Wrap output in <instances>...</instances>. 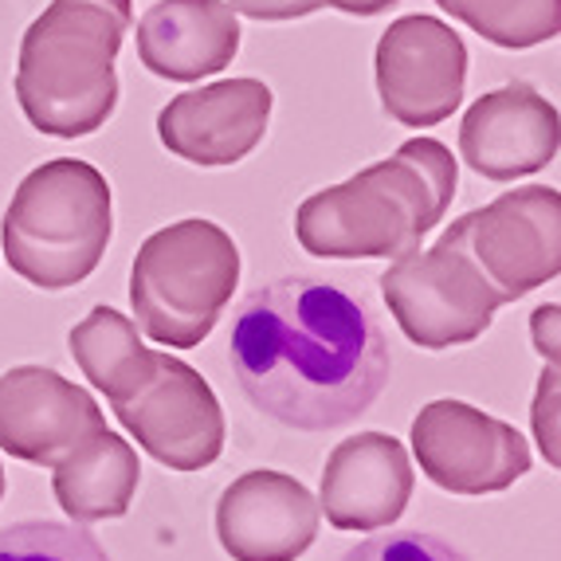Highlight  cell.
Segmentation results:
<instances>
[{
  "label": "cell",
  "mask_w": 561,
  "mask_h": 561,
  "mask_svg": "<svg viewBox=\"0 0 561 561\" xmlns=\"http://www.w3.org/2000/svg\"><path fill=\"white\" fill-rule=\"evenodd\" d=\"M228 365L252 409L295 432L354 424L393 374L374 310L319 275L248 290L232 314Z\"/></svg>",
  "instance_id": "6da1fadb"
},
{
  "label": "cell",
  "mask_w": 561,
  "mask_h": 561,
  "mask_svg": "<svg viewBox=\"0 0 561 561\" xmlns=\"http://www.w3.org/2000/svg\"><path fill=\"white\" fill-rule=\"evenodd\" d=\"M456 185L459 165L448 146L409 138L393 158L302 201L295 236L319 260H397L440 225Z\"/></svg>",
  "instance_id": "7a4b0ae2"
},
{
  "label": "cell",
  "mask_w": 561,
  "mask_h": 561,
  "mask_svg": "<svg viewBox=\"0 0 561 561\" xmlns=\"http://www.w3.org/2000/svg\"><path fill=\"white\" fill-rule=\"evenodd\" d=\"M134 0H51L20 39L16 103L39 134L83 138L118 106L114 59Z\"/></svg>",
  "instance_id": "3957f363"
},
{
  "label": "cell",
  "mask_w": 561,
  "mask_h": 561,
  "mask_svg": "<svg viewBox=\"0 0 561 561\" xmlns=\"http://www.w3.org/2000/svg\"><path fill=\"white\" fill-rule=\"evenodd\" d=\"M111 232V185L91 161L79 158L32 169L0 225L9 267L39 290L79 287L103 263Z\"/></svg>",
  "instance_id": "277c9868"
},
{
  "label": "cell",
  "mask_w": 561,
  "mask_h": 561,
  "mask_svg": "<svg viewBox=\"0 0 561 561\" xmlns=\"http://www.w3.org/2000/svg\"><path fill=\"white\" fill-rule=\"evenodd\" d=\"M240 287V248L220 225L188 216L141 243L130 267L134 319L169 350H193L216 330Z\"/></svg>",
  "instance_id": "5b68a950"
},
{
  "label": "cell",
  "mask_w": 561,
  "mask_h": 561,
  "mask_svg": "<svg viewBox=\"0 0 561 561\" xmlns=\"http://www.w3.org/2000/svg\"><path fill=\"white\" fill-rule=\"evenodd\" d=\"M381 295L401 334L421 350L468 346L486 334L499 307H506L448 236H440L432 248H409L397 255L381 275Z\"/></svg>",
  "instance_id": "8992f818"
},
{
  "label": "cell",
  "mask_w": 561,
  "mask_h": 561,
  "mask_svg": "<svg viewBox=\"0 0 561 561\" xmlns=\"http://www.w3.org/2000/svg\"><path fill=\"white\" fill-rule=\"evenodd\" d=\"M503 302L546 287L561 272V197L550 185L503 193L444 228Z\"/></svg>",
  "instance_id": "52a82bcc"
},
{
  "label": "cell",
  "mask_w": 561,
  "mask_h": 561,
  "mask_svg": "<svg viewBox=\"0 0 561 561\" xmlns=\"http://www.w3.org/2000/svg\"><path fill=\"white\" fill-rule=\"evenodd\" d=\"M111 409L138 448L169 471L213 468L225 451V409L213 385L173 354H158L150 377Z\"/></svg>",
  "instance_id": "ba28073f"
},
{
  "label": "cell",
  "mask_w": 561,
  "mask_h": 561,
  "mask_svg": "<svg viewBox=\"0 0 561 561\" xmlns=\"http://www.w3.org/2000/svg\"><path fill=\"white\" fill-rule=\"evenodd\" d=\"M421 471L451 495H499L530 471V444L515 424L468 401H428L409 428Z\"/></svg>",
  "instance_id": "9c48e42d"
},
{
  "label": "cell",
  "mask_w": 561,
  "mask_h": 561,
  "mask_svg": "<svg viewBox=\"0 0 561 561\" xmlns=\"http://www.w3.org/2000/svg\"><path fill=\"white\" fill-rule=\"evenodd\" d=\"M377 99L409 130H428L459 111L468 87V44L436 16H401L377 39Z\"/></svg>",
  "instance_id": "30bf717a"
},
{
  "label": "cell",
  "mask_w": 561,
  "mask_h": 561,
  "mask_svg": "<svg viewBox=\"0 0 561 561\" xmlns=\"http://www.w3.org/2000/svg\"><path fill=\"white\" fill-rule=\"evenodd\" d=\"M99 432H106V416L83 385L47 365H12L0 374V448L12 459L56 468Z\"/></svg>",
  "instance_id": "8fae6325"
},
{
  "label": "cell",
  "mask_w": 561,
  "mask_h": 561,
  "mask_svg": "<svg viewBox=\"0 0 561 561\" xmlns=\"http://www.w3.org/2000/svg\"><path fill=\"white\" fill-rule=\"evenodd\" d=\"M322 511L287 471H243L216 503V538L232 561H295L314 546Z\"/></svg>",
  "instance_id": "7c38bea8"
},
{
  "label": "cell",
  "mask_w": 561,
  "mask_h": 561,
  "mask_svg": "<svg viewBox=\"0 0 561 561\" xmlns=\"http://www.w3.org/2000/svg\"><path fill=\"white\" fill-rule=\"evenodd\" d=\"M272 106V87L260 79H220L169 99L158 114V138L188 165H236L263 141Z\"/></svg>",
  "instance_id": "4fadbf2b"
},
{
  "label": "cell",
  "mask_w": 561,
  "mask_h": 561,
  "mask_svg": "<svg viewBox=\"0 0 561 561\" xmlns=\"http://www.w3.org/2000/svg\"><path fill=\"white\" fill-rule=\"evenodd\" d=\"M558 106L530 83L479 94L459 122V158L486 181H518L558 158Z\"/></svg>",
  "instance_id": "5bb4252c"
},
{
  "label": "cell",
  "mask_w": 561,
  "mask_h": 561,
  "mask_svg": "<svg viewBox=\"0 0 561 561\" xmlns=\"http://www.w3.org/2000/svg\"><path fill=\"white\" fill-rule=\"evenodd\" d=\"M409 451L389 432H357L334 444L322 468L319 511L334 530L377 534L404 515L412 499Z\"/></svg>",
  "instance_id": "9a60e30c"
},
{
  "label": "cell",
  "mask_w": 561,
  "mask_h": 561,
  "mask_svg": "<svg viewBox=\"0 0 561 561\" xmlns=\"http://www.w3.org/2000/svg\"><path fill=\"white\" fill-rule=\"evenodd\" d=\"M240 36L225 0H158L138 20V59L158 79L197 83L232 67Z\"/></svg>",
  "instance_id": "2e32d148"
},
{
  "label": "cell",
  "mask_w": 561,
  "mask_h": 561,
  "mask_svg": "<svg viewBox=\"0 0 561 561\" xmlns=\"http://www.w3.org/2000/svg\"><path fill=\"white\" fill-rule=\"evenodd\" d=\"M51 476V491L56 503L79 526L106 523V518H122L130 511L134 495H138L141 468L134 444H126L118 432H99L83 448L64 456Z\"/></svg>",
  "instance_id": "e0dca14e"
},
{
  "label": "cell",
  "mask_w": 561,
  "mask_h": 561,
  "mask_svg": "<svg viewBox=\"0 0 561 561\" xmlns=\"http://www.w3.org/2000/svg\"><path fill=\"white\" fill-rule=\"evenodd\" d=\"M67 346H71V357H76L87 381L94 389H103L111 404L130 397L158 362L153 350L141 346L134 319L118 314L114 307L87 310V319L76 322L67 334Z\"/></svg>",
  "instance_id": "ac0fdd59"
},
{
  "label": "cell",
  "mask_w": 561,
  "mask_h": 561,
  "mask_svg": "<svg viewBox=\"0 0 561 561\" xmlns=\"http://www.w3.org/2000/svg\"><path fill=\"white\" fill-rule=\"evenodd\" d=\"M451 20H463L486 44L523 51L561 32V0H436Z\"/></svg>",
  "instance_id": "d6986e66"
},
{
  "label": "cell",
  "mask_w": 561,
  "mask_h": 561,
  "mask_svg": "<svg viewBox=\"0 0 561 561\" xmlns=\"http://www.w3.org/2000/svg\"><path fill=\"white\" fill-rule=\"evenodd\" d=\"M0 561H111V553L87 526L32 518L0 530Z\"/></svg>",
  "instance_id": "ffe728a7"
},
{
  "label": "cell",
  "mask_w": 561,
  "mask_h": 561,
  "mask_svg": "<svg viewBox=\"0 0 561 561\" xmlns=\"http://www.w3.org/2000/svg\"><path fill=\"white\" fill-rule=\"evenodd\" d=\"M342 561H471V558L459 546H451L448 538H440V534L389 530L357 542L354 550L342 553Z\"/></svg>",
  "instance_id": "44dd1931"
},
{
  "label": "cell",
  "mask_w": 561,
  "mask_h": 561,
  "mask_svg": "<svg viewBox=\"0 0 561 561\" xmlns=\"http://www.w3.org/2000/svg\"><path fill=\"white\" fill-rule=\"evenodd\" d=\"M534 436H538V448L550 459V468H558V365H550L538 381V397H534Z\"/></svg>",
  "instance_id": "7402d4cb"
},
{
  "label": "cell",
  "mask_w": 561,
  "mask_h": 561,
  "mask_svg": "<svg viewBox=\"0 0 561 561\" xmlns=\"http://www.w3.org/2000/svg\"><path fill=\"white\" fill-rule=\"evenodd\" d=\"M236 16L252 20H299L322 9V0H228Z\"/></svg>",
  "instance_id": "603a6c76"
},
{
  "label": "cell",
  "mask_w": 561,
  "mask_h": 561,
  "mask_svg": "<svg viewBox=\"0 0 561 561\" xmlns=\"http://www.w3.org/2000/svg\"><path fill=\"white\" fill-rule=\"evenodd\" d=\"M534 346L550 365H558V307H538L534 310Z\"/></svg>",
  "instance_id": "cb8c5ba5"
},
{
  "label": "cell",
  "mask_w": 561,
  "mask_h": 561,
  "mask_svg": "<svg viewBox=\"0 0 561 561\" xmlns=\"http://www.w3.org/2000/svg\"><path fill=\"white\" fill-rule=\"evenodd\" d=\"M322 4L337 12H350V16H377V12L401 4V0H322Z\"/></svg>",
  "instance_id": "d4e9b609"
},
{
  "label": "cell",
  "mask_w": 561,
  "mask_h": 561,
  "mask_svg": "<svg viewBox=\"0 0 561 561\" xmlns=\"http://www.w3.org/2000/svg\"><path fill=\"white\" fill-rule=\"evenodd\" d=\"M0 499H4V468H0Z\"/></svg>",
  "instance_id": "484cf974"
}]
</instances>
